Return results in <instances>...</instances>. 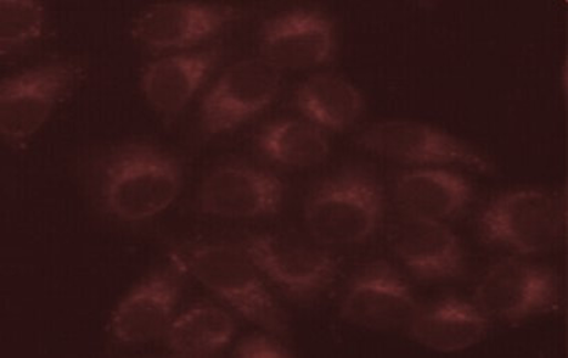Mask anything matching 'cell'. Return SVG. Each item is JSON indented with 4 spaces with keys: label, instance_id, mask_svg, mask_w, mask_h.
Instances as JSON below:
<instances>
[{
    "label": "cell",
    "instance_id": "obj_6",
    "mask_svg": "<svg viewBox=\"0 0 568 358\" xmlns=\"http://www.w3.org/2000/svg\"><path fill=\"white\" fill-rule=\"evenodd\" d=\"M82 67L58 60L4 78L0 85V133L10 144H24L41 131L55 109L81 81Z\"/></svg>",
    "mask_w": 568,
    "mask_h": 358
},
{
    "label": "cell",
    "instance_id": "obj_19",
    "mask_svg": "<svg viewBox=\"0 0 568 358\" xmlns=\"http://www.w3.org/2000/svg\"><path fill=\"white\" fill-rule=\"evenodd\" d=\"M295 105L314 125L343 132L362 119L365 103L363 94L346 78L323 72L301 83Z\"/></svg>",
    "mask_w": 568,
    "mask_h": 358
},
{
    "label": "cell",
    "instance_id": "obj_17",
    "mask_svg": "<svg viewBox=\"0 0 568 358\" xmlns=\"http://www.w3.org/2000/svg\"><path fill=\"white\" fill-rule=\"evenodd\" d=\"M393 200L404 215L446 222L464 214L474 201L468 178L442 167H415L393 182Z\"/></svg>",
    "mask_w": 568,
    "mask_h": 358
},
{
    "label": "cell",
    "instance_id": "obj_2",
    "mask_svg": "<svg viewBox=\"0 0 568 358\" xmlns=\"http://www.w3.org/2000/svg\"><path fill=\"white\" fill-rule=\"evenodd\" d=\"M303 216L308 234L326 246L365 244L384 222V188L369 170L345 167L312 190Z\"/></svg>",
    "mask_w": 568,
    "mask_h": 358
},
{
    "label": "cell",
    "instance_id": "obj_23",
    "mask_svg": "<svg viewBox=\"0 0 568 358\" xmlns=\"http://www.w3.org/2000/svg\"><path fill=\"white\" fill-rule=\"evenodd\" d=\"M235 357L244 358H290L294 354L277 339L267 335H252L237 345L234 350Z\"/></svg>",
    "mask_w": 568,
    "mask_h": 358
},
{
    "label": "cell",
    "instance_id": "obj_9",
    "mask_svg": "<svg viewBox=\"0 0 568 358\" xmlns=\"http://www.w3.org/2000/svg\"><path fill=\"white\" fill-rule=\"evenodd\" d=\"M475 300L488 318L523 321L558 307L560 279L554 270L536 263L500 260L480 278Z\"/></svg>",
    "mask_w": 568,
    "mask_h": 358
},
{
    "label": "cell",
    "instance_id": "obj_4",
    "mask_svg": "<svg viewBox=\"0 0 568 358\" xmlns=\"http://www.w3.org/2000/svg\"><path fill=\"white\" fill-rule=\"evenodd\" d=\"M566 206L558 194L521 188L498 195L481 211L477 227L486 244L519 255L544 254L559 244Z\"/></svg>",
    "mask_w": 568,
    "mask_h": 358
},
{
    "label": "cell",
    "instance_id": "obj_13",
    "mask_svg": "<svg viewBox=\"0 0 568 358\" xmlns=\"http://www.w3.org/2000/svg\"><path fill=\"white\" fill-rule=\"evenodd\" d=\"M389 243L393 254L420 282H454L468 270L464 245L444 222L404 215L392 226Z\"/></svg>",
    "mask_w": 568,
    "mask_h": 358
},
{
    "label": "cell",
    "instance_id": "obj_20",
    "mask_svg": "<svg viewBox=\"0 0 568 358\" xmlns=\"http://www.w3.org/2000/svg\"><path fill=\"white\" fill-rule=\"evenodd\" d=\"M256 145L267 160L292 170H308L323 164L331 151L323 129L302 120L267 123L257 133Z\"/></svg>",
    "mask_w": 568,
    "mask_h": 358
},
{
    "label": "cell",
    "instance_id": "obj_16",
    "mask_svg": "<svg viewBox=\"0 0 568 358\" xmlns=\"http://www.w3.org/2000/svg\"><path fill=\"white\" fill-rule=\"evenodd\" d=\"M221 48L165 55L145 67L140 81L145 100L156 113L174 119L187 108L221 63Z\"/></svg>",
    "mask_w": 568,
    "mask_h": 358
},
{
    "label": "cell",
    "instance_id": "obj_14",
    "mask_svg": "<svg viewBox=\"0 0 568 358\" xmlns=\"http://www.w3.org/2000/svg\"><path fill=\"white\" fill-rule=\"evenodd\" d=\"M241 16L234 6L168 2L150 6L133 24V37L153 50H178L221 33Z\"/></svg>",
    "mask_w": 568,
    "mask_h": 358
},
{
    "label": "cell",
    "instance_id": "obj_5",
    "mask_svg": "<svg viewBox=\"0 0 568 358\" xmlns=\"http://www.w3.org/2000/svg\"><path fill=\"white\" fill-rule=\"evenodd\" d=\"M258 272L296 299H311L335 282L339 265L328 246L311 234L278 231L241 244Z\"/></svg>",
    "mask_w": 568,
    "mask_h": 358
},
{
    "label": "cell",
    "instance_id": "obj_12",
    "mask_svg": "<svg viewBox=\"0 0 568 358\" xmlns=\"http://www.w3.org/2000/svg\"><path fill=\"white\" fill-rule=\"evenodd\" d=\"M262 58L280 71L316 69L334 59V22L322 11L292 9L263 22L258 32Z\"/></svg>",
    "mask_w": 568,
    "mask_h": 358
},
{
    "label": "cell",
    "instance_id": "obj_22",
    "mask_svg": "<svg viewBox=\"0 0 568 358\" xmlns=\"http://www.w3.org/2000/svg\"><path fill=\"white\" fill-rule=\"evenodd\" d=\"M47 22L43 4L30 0L0 2V53L2 58L20 52L42 37Z\"/></svg>",
    "mask_w": 568,
    "mask_h": 358
},
{
    "label": "cell",
    "instance_id": "obj_10",
    "mask_svg": "<svg viewBox=\"0 0 568 358\" xmlns=\"http://www.w3.org/2000/svg\"><path fill=\"white\" fill-rule=\"evenodd\" d=\"M285 192L283 181L274 173L232 162L215 167L205 177L196 204L202 214L219 219H263L278 214Z\"/></svg>",
    "mask_w": 568,
    "mask_h": 358
},
{
    "label": "cell",
    "instance_id": "obj_8",
    "mask_svg": "<svg viewBox=\"0 0 568 358\" xmlns=\"http://www.w3.org/2000/svg\"><path fill=\"white\" fill-rule=\"evenodd\" d=\"M281 80V71L262 55L229 67L202 99V132L219 136L255 119L277 99Z\"/></svg>",
    "mask_w": 568,
    "mask_h": 358
},
{
    "label": "cell",
    "instance_id": "obj_21",
    "mask_svg": "<svg viewBox=\"0 0 568 358\" xmlns=\"http://www.w3.org/2000/svg\"><path fill=\"white\" fill-rule=\"evenodd\" d=\"M235 329L234 318L221 307L194 306L173 318L165 334L166 346L179 357H212L232 344Z\"/></svg>",
    "mask_w": 568,
    "mask_h": 358
},
{
    "label": "cell",
    "instance_id": "obj_3",
    "mask_svg": "<svg viewBox=\"0 0 568 358\" xmlns=\"http://www.w3.org/2000/svg\"><path fill=\"white\" fill-rule=\"evenodd\" d=\"M176 262L245 320L273 335L286 333L283 310L264 285L262 273L241 246L200 244L182 252Z\"/></svg>",
    "mask_w": 568,
    "mask_h": 358
},
{
    "label": "cell",
    "instance_id": "obj_18",
    "mask_svg": "<svg viewBox=\"0 0 568 358\" xmlns=\"http://www.w3.org/2000/svg\"><path fill=\"white\" fill-rule=\"evenodd\" d=\"M410 338L440 354L468 350L486 338L488 317L476 305L443 298L416 307L407 324Z\"/></svg>",
    "mask_w": 568,
    "mask_h": 358
},
{
    "label": "cell",
    "instance_id": "obj_15",
    "mask_svg": "<svg viewBox=\"0 0 568 358\" xmlns=\"http://www.w3.org/2000/svg\"><path fill=\"white\" fill-rule=\"evenodd\" d=\"M182 294L178 267H166L140 283L112 313L110 331L118 344L138 346L165 335Z\"/></svg>",
    "mask_w": 568,
    "mask_h": 358
},
{
    "label": "cell",
    "instance_id": "obj_1",
    "mask_svg": "<svg viewBox=\"0 0 568 358\" xmlns=\"http://www.w3.org/2000/svg\"><path fill=\"white\" fill-rule=\"evenodd\" d=\"M93 183L106 215L122 223H142L176 203L184 170L176 156L150 144L131 143L101 156Z\"/></svg>",
    "mask_w": 568,
    "mask_h": 358
},
{
    "label": "cell",
    "instance_id": "obj_7",
    "mask_svg": "<svg viewBox=\"0 0 568 358\" xmlns=\"http://www.w3.org/2000/svg\"><path fill=\"white\" fill-rule=\"evenodd\" d=\"M356 143L359 149L384 160L415 167L457 165L480 173L495 166L470 144L427 123L384 121L364 129Z\"/></svg>",
    "mask_w": 568,
    "mask_h": 358
},
{
    "label": "cell",
    "instance_id": "obj_11",
    "mask_svg": "<svg viewBox=\"0 0 568 358\" xmlns=\"http://www.w3.org/2000/svg\"><path fill=\"white\" fill-rule=\"evenodd\" d=\"M416 300L406 279L385 260L368 263L354 274L341 304V316L352 326L369 331L407 327Z\"/></svg>",
    "mask_w": 568,
    "mask_h": 358
}]
</instances>
